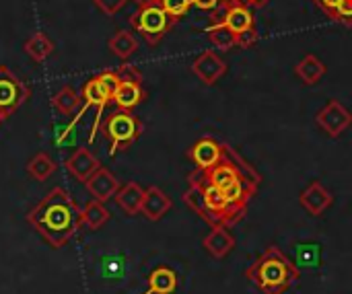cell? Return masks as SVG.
Masks as SVG:
<instances>
[{"mask_svg":"<svg viewBox=\"0 0 352 294\" xmlns=\"http://www.w3.org/2000/svg\"><path fill=\"white\" fill-rule=\"evenodd\" d=\"M194 6H198L200 10H214L221 6V0H192Z\"/></svg>","mask_w":352,"mask_h":294,"instance_id":"d6a6232c","label":"cell"},{"mask_svg":"<svg viewBox=\"0 0 352 294\" xmlns=\"http://www.w3.org/2000/svg\"><path fill=\"white\" fill-rule=\"evenodd\" d=\"M120 82V76H118V70H103L101 74L89 78L85 84H82V99H85V107H80L78 111V117L85 115V111L89 107H95V122H93V128H91V136H89V142L95 140L97 136V130L101 128V117H103V111L105 107L113 101V93H116V87Z\"/></svg>","mask_w":352,"mask_h":294,"instance_id":"5b68a950","label":"cell"},{"mask_svg":"<svg viewBox=\"0 0 352 294\" xmlns=\"http://www.w3.org/2000/svg\"><path fill=\"white\" fill-rule=\"evenodd\" d=\"M270 0H245V4L250 6V8H262V6H266Z\"/></svg>","mask_w":352,"mask_h":294,"instance_id":"836d02e7","label":"cell"},{"mask_svg":"<svg viewBox=\"0 0 352 294\" xmlns=\"http://www.w3.org/2000/svg\"><path fill=\"white\" fill-rule=\"evenodd\" d=\"M173 202L171 198L157 185H151L148 190H144V200H142V208H140V214L151 220V223H157L161 220L169 210H171Z\"/></svg>","mask_w":352,"mask_h":294,"instance_id":"e0dca14e","label":"cell"},{"mask_svg":"<svg viewBox=\"0 0 352 294\" xmlns=\"http://www.w3.org/2000/svg\"><path fill=\"white\" fill-rule=\"evenodd\" d=\"M27 223L50 247L60 249L82 227V210L64 188H54L27 212Z\"/></svg>","mask_w":352,"mask_h":294,"instance_id":"6da1fadb","label":"cell"},{"mask_svg":"<svg viewBox=\"0 0 352 294\" xmlns=\"http://www.w3.org/2000/svg\"><path fill=\"white\" fill-rule=\"evenodd\" d=\"M237 2H245V0H221V6H227V4H237Z\"/></svg>","mask_w":352,"mask_h":294,"instance_id":"d590c367","label":"cell"},{"mask_svg":"<svg viewBox=\"0 0 352 294\" xmlns=\"http://www.w3.org/2000/svg\"><path fill=\"white\" fill-rule=\"evenodd\" d=\"M188 185L190 188L184 192V204L210 227H233L245 218L248 208L231 204L227 196L208 181L204 171H192L188 175Z\"/></svg>","mask_w":352,"mask_h":294,"instance_id":"7a4b0ae2","label":"cell"},{"mask_svg":"<svg viewBox=\"0 0 352 294\" xmlns=\"http://www.w3.org/2000/svg\"><path fill=\"white\" fill-rule=\"evenodd\" d=\"M301 270L276 245L266 247L262 256L248 266L245 278L262 294H287L299 280Z\"/></svg>","mask_w":352,"mask_h":294,"instance_id":"277c9868","label":"cell"},{"mask_svg":"<svg viewBox=\"0 0 352 294\" xmlns=\"http://www.w3.org/2000/svg\"><path fill=\"white\" fill-rule=\"evenodd\" d=\"M93 4H95L105 16H113V14H118V12L128 4V0H93Z\"/></svg>","mask_w":352,"mask_h":294,"instance_id":"4dcf8cb0","label":"cell"},{"mask_svg":"<svg viewBox=\"0 0 352 294\" xmlns=\"http://www.w3.org/2000/svg\"><path fill=\"white\" fill-rule=\"evenodd\" d=\"M202 247L214 258V260H223L227 258L233 247H235V237L229 233V227H212V231L204 237Z\"/></svg>","mask_w":352,"mask_h":294,"instance_id":"ac0fdd59","label":"cell"},{"mask_svg":"<svg viewBox=\"0 0 352 294\" xmlns=\"http://www.w3.org/2000/svg\"><path fill=\"white\" fill-rule=\"evenodd\" d=\"M85 185H87V192L91 194V198L93 200H99L103 204L109 202V200H113L116 194H118V190L122 188L120 181L116 179V175L109 169H105V167H101L99 171H95Z\"/></svg>","mask_w":352,"mask_h":294,"instance_id":"2e32d148","label":"cell"},{"mask_svg":"<svg viewBox=\"0 0 352 294\" xmlns=\"http://www.w3.org/2000/svg\"><path fill=\"white\" fill-rule=\"evenodd\" d=\"M29 97L31 89L14 72H10V68L0 66V117L8 120Z\"/></svg>","mask_w":352,"mask_h":294,"instance_id":"ba28073f","label":"cell"},{"mask_svg":"<svg viewBox=\"0 0 352 294\" xmlns=\"http://www.w3.org/2000/svg\"><path fill=\"white\" fill-rule=\"evenodd\" d=\"M142 122L126 109H118L107 115L101 126L103 136L109 140V157H116L122 150H128L142 134Z\"/></svg>","mask_w":352,"mask_h":294,"instance_id":"8992f818","label":"cell"},{"mask_svg":"<svg viewBox=\"0 0 352 294\" xmlns=\"http://www.w3.org/2000/svg\"><path fill=\"white\" fill-rule=\"evenodd\" d=\"M221 8H223V14L221 12H214L212 14V23L227 25L233 33H237V39H239V35L256 29V21H254L252 8L245 2L227 4V6H221Z\"/></svg>","mask_w":352,"mask_h":294,"instance_id":"8fae6325","label":"cell"},{"mask_svg":"<svg viewBox=\"0 0 352 294\" xmlns=\"http://www.w3.org/2000/svg\"><path fill=\"white\" fill-rule=\"evenodd\" d=\"M130 25L136 33H140V37L148 45H157L171 31L175 21L165 12L161 4H153L144 8H136L130 14Z\"/></svg>","mask_w":352,"mask_h":294,"instance_id":"52a82bcc","label":"cell"},{"mask_svg":"<svg viewBox=\"0 0 352 294\" xmlns=\"http://www.w3.org/2000/svg\"><path fill=\"white\" fill-rule=\"evenodd\" d=\"M134 4L138 8H144V6H153V4H161V0H134Z\"/></svg>","mask_w":352,"mask_h":294,"instance_id":"e575fe53","label":"cell"},{"mask_svg":"<svg viewBox=\"0 0 352 294\" xmlns=\"http://www.w3.org/2000/svg\"><path fill=\"white\" fill-rule=\"evenodd\" d=\"M78 103H80V97H78V93H76L70 84L62 87V89L52 97V105H54V109H56L58 113H62V115H70V113H74V111H76V107H78Z\"/></svg>","mask_w":352,"mask_h":294,"instance_id":"4316f807","label":"cell"},{"mask_svg":"<svg viewBox=\"0 0 352 294\" xmlns=\"http://www.w3.org/2000/svg\"><path fill=\"white\" fill-rule=\"evenodd\" d=\"M107 220H109V210L105 208L103 202L91 200V202L82 208V225L89 227L91 231H99Z\"/></svg>","mask_w":352,"mask_h":294,"instance_id":"484cf974","label":"cell"},{"mask_svg":"<svg viewBox=\"0 0 352 294\" xmlns=\"http://www.w3.org/2000/svg\"><path fill=\"white\" fill-rule=\"evenodd\" d=\"M192 72L204 82V84H217L225 74H227V62L214 54L212 49H206L202 52L194 64H192Z\"/></svg>","mask_w":352,"mask_h":294,"instance_id":"4fadbf2b","label":"cell"},{"mask_svg":"<svg viewBox=\"0 0 352 294\" xmlns=\"http://www.w3.org/2000/svg\"><path fill=\"white\" fill-rule=\"evenodd\" d=\"M116 204L124 210V214L128 216H136L140 214V208H142V200H144V190L136 183V181H130L126 185H122L116 194Z\"/></svg>","mask_w":352,"mask_h":294,"instance_id":"d6986e66","label":"cell"},{"mask_svg":"<svg viewBox=\"0 0 352 294\" xmlns=\"http://www.w3.org/2000/svg\"><path fill=\"white\" fill-rule=\"evenodd\" d=\"M66 169H68V173L74 177V179H78L80 183H87L89 181V177L95 173V171H99L101 169V163H99V159L97 157H93V152L87 148V146H80V148H76L68 159H66Z\"/></svg>","mask_w":352,"mask_h":294,"instance_id":"9a60e30c","label":"cell"},{"mask_svg":"<svg viewBox=\"0 0 352 294\" xmlns=\"http://www.w3.org/2000/svg\"><path fill=\"white\" fill-rule=\"evenodd\" d=\"M208 39L212 41L214 47H219L221 52H231L235 47H239L237 43V33H233L227 25L223 23H210L208 27Z\"/></svg>","mask_w":352,"mask_h":294,"instance_id":"603a6c76","label":"cell"},{"mask_svg":"<svg viewBox=\"0 0 352 294\" xmlns=\"http://www.w3.org/2000/svg\"><path fill=\"white\" fill-rule=\"evenodd\" d=\"M334 198L328 192V188L320 181H311L299 196V204L301 208L311 214V216H322L330 206H332Z\"/></svg>","mask_w":352,"mask_h":294,"instance_id":"5bb4252c","label":"cell"},{"mask_svg":"<svg viewBox=\"0 0 352 294\" xmlns=\"http://www.w3.org/2000/svg\"><path fill=\"white\" fill-rule=\"evenodd\" d=\"M225 150H227L225 142H219L212 136H204L188 148V159L196 165V169L206 171L225 157Z\"/></svg>","mask_w":352,"mask_h":294,"instance_id":"7c38bea8","label":"cell"},{"mask_svg":"<svg viewBox=\"0 0 352 294\" xmlns=\"http://www.w3.org/2000/svg\"><path fill=\"white\" fill-rule=\"evenodd\" d=\"M210 183H214L231 204L239 208H248L252 198H256L258 188L262 183L260 173L250 165L235 148L227 144L225 157L210 169L204 171Z\"/></svg>","mask_w":352,"mask_h":294,"instance_id":"3957f363","label":"cell"},{"mask_svg":"<svg viewBox=\"0 0 352 294\" xmlns=\"http://www.w3.org/2000/svg\"><path fill=\"white\" fill-rule=\"evenodd\" d=\"M2 122H4V120H2V117H0V124H2Z\"/></svg>","mask_w":352,"mask_h":294,"instance_id":"8d00e7d4","label":"cell"},{"mask_svg":"<svg viewBox=\"0 0 352 294\" xmlns=\"http://www.w3.org/2000/svg\"><path fill=\"white\" fill-rule=\"evenodd\" d=\"M107 47L113 56H118L120 60H128L130 56L136 54L138 49V39L134 37V33L126 31V29H120L113 33V37L107 41Z\"/></svg>","mask_w":352,"mask_h":294,"instance_id":"7402d4cb","label":"cell"},{"mask_svg":"<svg viewBox=\"0 0 352 294\" xmlns=\"http://www.w3.org/2000/svg\"><path fill=\"white\" fill-rule=\"evenodd\" d=\"M340 2H342V0H314V4H316V6H320L328 16L334 12V8H336Z\"/></svg>","mask_w":352,"mask_h":294,"instance_id":"1f68e13d","label":"cell"},{"mask_svg":"<svg viewBox=\"0 0 352 294\" xmlns=\"http://www.w3.org/2000/svg\"><path fill=\"white\" fill-rule=\"evenodd\" d=\"M118 76H120V82H118L116 93H113V103L118 105V109L132 111L144 99L142 74L134 66L124 64L118 68Z\"/></svg>","mask_w":352,"mask_h":294,"instance_id":"9c48e42d","label":"cell"},{"mask_svg":"<svg viewBox=\"0 0 352 294\" xmlns=\"http://www.w3.org/2000/svg\"><path fill=\"white\" fill-rule=\"evenodd\" d=\"M316 124L324 130L330 138L342 136L352 126V113L336 99H330L326 107H322L316 115Z\"/></svg>","mask_w":352,"mask_h":294,"instance_id":"30bf717a","label":"cell"},{"mask_svg":"<svg viewBox=\"0 0 352 294\" xmlns=\"http://www.w3.org/2000/svg\"><path fill=\"white\" fill-rule=\"evenodd\" d=\"M56 161L47 152H37L29 163H27V173L35 181H47L56 173Z\"/></svg>","mask_w":352,"mask_h":294,"instance_id":"d4e9b609","label":"cell"},{"mask_svg":"<svg viewBox=\"0 0 352 294\" xmlns=\"http://www.w3.org/2000/svg\"><path fill=\"white\" fill-rule=\"evenodd\" d=\"M175 291L177 274L167 266H159L148 274V289L142 294H175Z\"/></svg>","mask_w":352,"mask_h":294,"instance_id":"ffe728a7","label":"cell"},{"mask_svg":"<svg viewBox=\"0 0 352 294\" xmlns=\"http://www.w3.org/2000/svg\"><path fill=\"white\" fill-rule=\"evenodd\" d=\"M326 64H324V60H320L318 56H314V54H309V56H305L297 66H295V74H297V78L303 82V84H318L324 76H326Z\"/></svg>","mask_w":352,"mask_h":294,"instance_id":"44dd1931","label":"cell"},{"mask_svg":"<svg viewBox=\"0 0 352 294\" xmlns=\"http://www.w3.org/2000/svg\"><path fill=\"white\" fill-rule=\"evenodd\" d=\"M330 19L336 21V23H342L346 27H352V0H342L334 8V12L330 14Z\"/></svg>","mask_w":352,"mask_h":294,"instance_id":"f546056e","label":"cell"},{"mask_svg":"<svg viewBox=\"0 0 352 294\" xmlns=\"http://www.w3.org/2000/svg\"><path fill=\"white\" fill-rule=\"evenodd\" d=\"M297 253V268L301 270H311V268H320L322 266V249L316 243H305V245H297L295 249Z\"/></svg>","mask_w":352,"mask_h":294,"instance_id":"83f0119b","label":"cell"},{"mask_svg":"<svg viewBox=\"0 0 352 294\" xmlns=\"http://www.w3.org/2000/svg\"><path fill=\"white\" fill-rule=\"evenodd\" d=\"M161 6L165 8V12L177 23L179 19H184L188 14V10L192 8V0H161Z\"/></svg>","mask_w":352,"mask_h":294,"instance_id":"f1b7e54d","label":"cell"},{"mask_svg":"<svg viewBox=\"0 0 352 294\" xmlns=\"http://www.w3.org/2000/svg\"><path fill=\"white\" fill-rule=\"evenodd\" d=\"M54 52V41L45 33H35L25 41V54L33 62H43L52 56Z\"/></svg>","mask_w":352,"mask_h":294,"instance_id":"cb8c5ba5","label":"cell"}]
</instances>
